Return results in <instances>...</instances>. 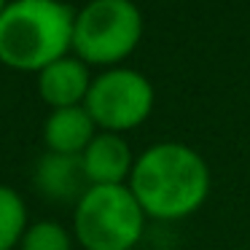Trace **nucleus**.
<instances>
[{
	"mask_svg": "<svg viewBox=\"0 0 250 250\" xmlns=\"http://www.w3.org/2000/svg\"><path fill=\"white\" fill-rule=\"evenodd\" d=\"M81 159L89 186H124V180L129 183L137 156L121 135L97 132V137L86 146Z\"/></svg>",
	"mask_w": 250,
	"mask_h": 250,
	"instance_id": "7",
	"label": "nucleus"
},
{
	"mask_svg": "<svg viewBox=\"0 0 250 250\" xmlns=\"http://www.w3.org/2000/svg\"><path fill=\"white\" fill-rule=\"evenodd\" d=\"M19 250H73V237L57 221H35L27 226Z\"/></svg>",
	"mask_w": 250,
	"mask_h": 250,
	"instance_id": "11",
	"label": "nucleus"
},
{
	"mask_svg": "<svg viewBox=\"0 0 250 250\" xmlns=\"http://www.w3.org/2000/svg\"><path fill=\"white\" fill-rule=\"evenodd\" d=\"M6 3H8V0H0V14H3V8H6Z\"/></svg>",
	"mask_w": 250,
	"mask_h": 250,
	"instance_id": "12",
	"label": "nucleus"
},
{
	"mask_svg": "<svg viewBox=\"0 0 250 250\" xmlns=\"http://www.w3.org/2000/svg\"><path fill=\"white\" fill-rule=\"evenodd\" d=\"M143 11L135 0H89L76 11L73 54L86 65L119 67L143 41Z\"/></svg>",
	"mask_w": 250,
	"mask_h": 250,
	"instance_id": "3",
	"label": "nucleus"
},
{
	"mask_svg": "<svg viewBox=\"0 0 250 250\" xmlns=\"http://www.w3.org/2000/svg\"><path fill=\"white\" fill-rule=\"evenodd\" d=\"M33 186L49 202H62V205L73 202V205H78V199L89 191V180H86V172H83V159L46 151L35 162Z\"/></svg>",
	"mask_w": 250,
	"mask_h": 250,
	"instance_id": "6",
	"label": "nucleus"
},
{
	"mask_svg": "<svg viewBox=\"0 0 250 250\" xmlns=\"http://www.w3.org/2000/svg\"><path fill=\"white\" fill-rule=\"evenodd\" d=\"M146 212L129 186H89L73 210V234L83 250H137Z\"/></svg>",
	"mask_w": 250,
	"mask_h": 250,
	"instance_id": "4",
	"label": "nucleus"
},
{
	"mask_svg": "<svg viewBox=\"0 0 250 250\" xmlns=\"http://www.w3.org/2000/svg\"><path fill=\"white\" fill-rule=\"evenodd\" d=\"M83 108L100 132H124L140 126L153 110V86L132 67H108L92 78Z\"/></svg>",
	"mask_w": 250,
	"mask_h": 250,
	"instance_id": "5",
	"label": "nucleus"
},
{
	"mask_svg": "<svg viewBox=\"0 0 250 250\" xmlns=\"http://www.w3.org/2000/svg\"><path fill=\"white\" fill-rule=\"evenodd\" d=\"M92 78L94 76L89 73L86 62L78 60L76 54H67L38 73V92L51 110L76 108L86 103Z\"/></svg>",
	"mask_w": 250,
	"mask_h": 250,
	"instance_id": "8",
	"label": "nucleus"
},
{
	"mask_svg": "<svg viewBox=\"0 0 250 250\" xmlns=\"http://www.w3.org/2000/svg\"><path fill=\"white\" fill-rule=\"evenodd\" d=\"M76 11L62 0H8L0 14V62L38 76L73 51Z\"/></svg>",
	"mask_w": 250,
	"mask_h": 250,
	"instance_id": "2",
	"label": "nucleus"
},
{
	"mask_svg": "<svg viewBox=\"0 0 250 250\" xmlns=\"http://www.w3.org/2000/svg\"><path fill=\"white\" fill-rule=\"evenodd\" d=\"M27 226V205L22 194L0 183V250H17Z\"/></svg>",
	"mask_w": 250,
	"mask_h": 250,
	"instance_id": "10",
	"label": "nucleus"
},
{
	"mask_svg": "<svg viewBox=\"0 0 250 250\" xmlns=\"http://www.w3.org/2000/svg\"><path fill=\"white\" fill-rule=\"evenodd\" d=\"M97 124L89 116L83 105L76 108L51 110L43 124V143L51 153H67V156H81L86 146L97 137Z\"/></svg>",
	"mask_w": 250,
	"mask_h": 250,
	"instance_id": "9",
	"label": "nucleus"
},
{
	"mask_svg": "<svg viewBox=\"0 0 250 250\" xmlns=\"http://www.w3.org/2000/svg\"><path fill=\"white\" fill-rule=\"evenodd\" d=\"M126 186L146 218L180 221L207 202L210 167L191 146L167 140L146 148L135 159Z\"/></svg>",
	"mask_w": 250,
	"mask_h": 250,
	"instance_id": "1",
	"label": "nucleus"
}]
</instances>
